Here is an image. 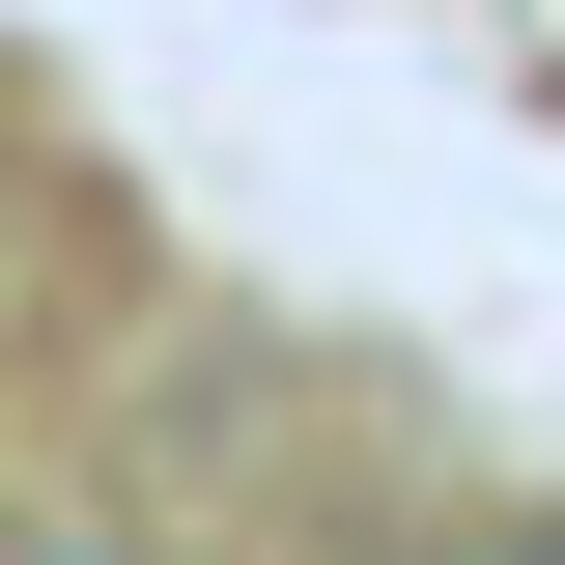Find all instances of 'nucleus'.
<instances>
[{
  "mask_svg": "<svg viewBox=\"0 0 565 565\" xmlns=\"http://www.w3.org/2000/svg\"><path fill=\"white\" fill-rule=\"evenodd\" d=\"M509 565H565V537H509Z\"/></svg>",
  "mask_w": 565,
  "mask_h": 565,
  "instance_id": "f257e3e1",
  "label": "nucleus"
}]
</instances>
